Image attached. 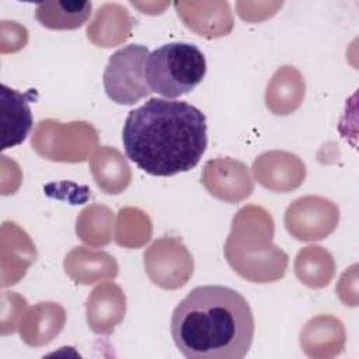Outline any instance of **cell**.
I'll return each instance as SVG.
<instances>
[{
	"mask_svg": "<svg viewBox=\"0 0 359 359\" xmlns=\"http://www.w3.org/2000/svg\"><path fill=\"white\" fill-rule=\"evenodd\" d=\"M122 143L140 170L171 177L196 167L208 146L206 116L185 101L150 98L129 111Z\"/></svg>",
	"mask_w": 359,
	"mask_h": 359,
	"instance_id": "cell-1",
	"label": "cell"
},
{
	"mask_svg": "<svg viewBox=\"0 0 359 359\" xmlns=\"http://www.w3.org/2000/svg\"><path fill=\"white\" fill-rule=\"evenodd\" d=\"M170 330L178 351L188 359H241L251 348L255 325L241 293L205 285L178 303Z\"/></svg>",
	"mask_w": 359,
	"mask_h": 359,
	"instance_id": "cell-2",
	"label": "cell"
},
{
	"mask_svg": "<svg viewBox=\"0 0 359 359\" xmlns=\"http://www.w3.org/2000/svg\"><path fill=\"white\" fill-rule=\"evenodd\" d=\"M206 74L202 50L189 42H170L149 53L144 79L151 93L177 98L195 90Z\"/></svg>",
	"mask_w": 359,
	"mask_h": 359,
	"instance_id": "cell-3",
	"label": "cell"
},
{
	"mask_svg": "<svg viewBox=\"0 0 359 359\" xmlns=\"http://www.w3.org/2000/svg\"><path fill=\"white\" fill-rule=\"evenodd\" d=\"M149 49L140 43L126 45L109 56L104 72V88L116 104L132 105L151 94L144 79Z\"/></svg>",
	"mask_w": 359,
	"mask_h": 359,
	"instance_id": "cell-4",
	"label": "cell"
},
{
	"mask_svg": "<svg viewBox=\"0 0 359 359\" xmlns=\"http://www.w3.org/2000/svg\"><path fill=\"white\" fill-rule=\"evenodd\" d=\"M35 91L29 90L22 94L6 84L0 86V149L6 150L21 144L34 121L29 108Z\"/></svg>",
	"mask_w": 359,
	"mask_h": 359,
	"instance_id": "cell-5",
	"label": "cell"
},
{
	"mask_svg": "<svg viewBox=\"0 0 359 359\" xmlns=\"http://www.w3.org/2000/svg\"><path fill=\"white\" fill-rule=\"evenodd\" d=\"M91 1H45L35 7V17L49 29H76L91 15Z\"/></svg>",
	"mask_w": 359,
	"mask_h": 359,
	"instance_id": "cell-6",
	"label": "cell"
}]
</instances>
